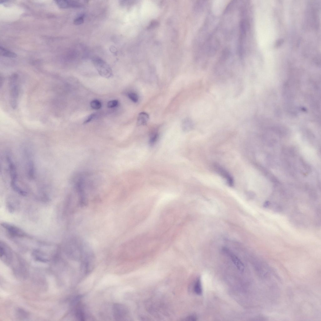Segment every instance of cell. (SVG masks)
I'll use <instances>...</instances> for the list:
<instances>
[{
	"instance_id": "1",
	"label": "cell",
	"mask_w": 321,
	"mask_h": 321,
	"mask_svg": "<svg viewBox=\"0 0 321 321\" xmlns=\"http://www.w3.org/2000/svg\"><path fill=\"white\" fill-rule=\"evenodd\" d=\"M7 159L11 179V186L13 189L19 194L25 196L26 194V191L18 184L17 174L15 165L9 156H7Z\"/></svg>"
},
{
	"instance_id": "2",
	"label": "cell",
	"mask_w": 321,
	"mask_h": 321,
	"mask_svg": "<svg viewBox=\"0 0 321 321\" xmlns=\"http://www.w3.org/2000/svg\"><path fill=\"white\" fill-rule=\"evenodd\" d=\"M18 76L16 74L12 75L10 79L11 104L12 108L15 109L17 106V100L19 95V88L17 82Z\"/></svg>"
},
{
	"instance_id": "3",
	"label": "cell",
	"mask_w": 321,
	"mask_h": 321,
	"mask_svg": "<svg viewBox=\"0 0 321 321\" xmlns=\"http://www.w3.org/2000/svg\"><path fill=\"white\" fill-rule=\"evenodd\" d=\"M94 65L99 74L102 77L109 78L113 76L112 70L109 66L104 61L98 58L93 59Z\"/></svg>"
},
{
	"instance_id": "4",
	"label": "cell",
	"mask_w": 321,
	"mask_h": 321,
	"mask_svg": "<svg viewBox=\"0 0 321 321\" xmlns=\"http://www.w3.org/2000/svg\"><path fill=\"white\" fill-rule=\"evenodd\" d=\"M1 225L12 236L21 237L26 235L24 231L15 225L6 222H2Z\"/></svg>"
},
{
	"instance_id": "5",
	"label": "cell",
	"mask_w": 321,
	"mask_h": 321,
	"mask_svg": "<svg viewBox=\"0 0 321 321\" xmlns=\"http://www.w3.org/2000/svg\"><path fill=\"white\" fill-rule=\"evenodd\" d=\"M114 316L117 320H122L128 314L126 308L123 305L116 304L114 305L113 307Z\"/></svg>"
},
{
	"instance_id": "6",
	"label": "cell",
	"mask_w": 321,
	"mask_h": 321,
	"mask_svg": "<svg viewBox=\"0 0 321 321\" xmlns=\"http://www.w3.org/2000/svg\"><path fill=\"white\" fill-rule=\"evenodd\" d=\"M224 252L230 256L234 264L240 271L243 272L244 270V266L240 259L235 255L230 252L227 249H224Z\"/></svg>"
},
{
	"instance_id": "7",
	"label": "cell",
	"mask_w": 321,
	"mask_h": 321,
	"mask_svg": "<svg viewBox=\"0 0 321 321\" xmlns=\"http://www.w3.org/2000/svg\"><path fill=\"white\" fill-rule=\"evenodd\" d=\"M78 300L76 302L75 313L77 318L80 320L84 321L86 319V313L83 305Z\"/></svg>"
},
{
	"instance_id": "8",
	"label": "cell",
	"mask_w": 321,
	"mask_h": 321,
	"mask_svg": "<svg viewBox=\"0 0 321 321\" xmlns=\"http://www.w3.org/2000/svg\"><path fill=\"white\" fill-rule=\"evenodd\" d=\"M57 4L60 8L66 9L69 8L78 7L81 4L77 2L70 1H56Z\"/></svg>"
},
{
	"instance_id": "9",
	"label": "cell",
	"mask_w": 321,
	"mask_h": 321,
	"mask_svg": "<svg viewBox=\"0 0 321 321\" xmlns=\"http://www.w3.org/2000/svg\"><path fill=\"white\" fill-rule=\"evenodd\" d=\"M215 167L217 171L226 180L230 186H233L234 184L233 179L230 174L222 167L217 165Z\"/></svg>"
},
{
	"instance_id": "10",
	"label": "cell",
	"mask_w": 321,
	"mask_h": 321,
	"mask_svg": "<svg viewBox=\"0 0 321 321\" xmlns=\"http://www.w3.org/2000/svg\"><path fill=\"white\" fill-rule=\"evenodd\" d=\"M149 119L148 114L145 112H141L139 114L137 119V123L138 125H144L146 124Z\"/></svg>"
},
{
	"instance_id": "11",
	"label": "cell",
	"mask_w": 321,
	"mask_h": 321,
	"mask_svg": "<svg viewBox=\"0 0 321 321\" xmlns=\"http://www.w3.org/2000/svg\"><path fill=\"white\" fill-rule=\"evenodd\" d=\"M195 293L198 295H202L203 293L201 279L198 277L196 280L194 287Z\"/></svg>"
},
{
	"instance_id": "12",
	"label": "cell",
	"mask_w": 321,
	"mask_h": 321,
	"mask_svg": "<svg viewBox=\"0 0 321 321\" xmlns=\"http://www.w3.org/2000/svg\"><path fill=\"white\" fill-rule=\"evenodd\" d=\"M0 50H1V55L4 57L14 58L16 57L17 56L16 54L14 53L7 49L1 46L0 48Z\"/></svg>"
},
{
	"instance_id": "13",
	"label": "cell",
	"mask_w": 321,
	"mask_h": 321,
	"mask_svg": "<svg viewBox=\"0 0 321 321\" xmlns=\"http://www.w3.org/2000/svg\"><path fill=\"white\" fill-rule=\"evenodd\" d=\"M182 125L183 130L187 131L191 128L192 123L190 120L188 119H186L184 120Z\"/></svg>"
},
{
	"instance_id": "14",
	"label": "cell",
	"mask_w": 321,
	"mask_h": 321,
	"mask_svg": "<svg viewBox=\"0 0 321 321\" xmlns=\"http://www.w3.org/2000/svg\"><path fill=\"white\" fill-rule=\"evenodd\" d=\"M91 105L92 109H98L101 107L102 104L100 101L95 100L91 102Z\"/></svg>"
},
{
	"instance_id": "15",
	"label": "cell",
	"mask_w": 321,
	"mask_h": 321,
	"mask_svg": "<svg viewBox=\"0 0 321 321\" xmlns=\"http://www.w3.org/2000/svg\"><path fill=\"white\" fill-rule=\"evenodd\" d=\"M128 96L129 98L134 103H137L138 101L139 97L135 93H130L128 94Z\"/></svg>"
},
{
	"instance_id": "16",
	"label": "cell",
	"mask_w": 321,
	"mask_h": 321,
	"mask_svg": "<svg viewBox=\"0 0 321 321\" xmlns=\"http://www.w3.org/2000/svg\"><path fill=\"white\" fill-rule=\"evenodd\" d=\"M158 135L157 133H154L151 136L150 141L149 143L151 145H153L154 144L157 140Z\"/></svg>"
},
{
	"instance_id": "17",
	"label": "cell",
	"mask_w": 321,
	"mask_h": 321,
	"mask_svg": "<svg viewBox=\"0 0 321 321\" xmlns=\"http://www.w3.org/2000/svg\"><path fill=\"white\" fill-rule=\"evenodd\" d=\"M118 101L117 100H114L109 101L107 104L108 108H110L116 107L118 105Z\"/></svg>"
},
{
	"instance_id": "18",
	"label": "cell",
	"mask_w": 321,
	"mask_h": 321,
	"mask_svg": "<svg viewBox=\"0 0 321 321\" xmlns=\"http://www.w3.org/2000/svg\"><path fill=\"white\" fill-rule=\"evenodd\" d=\"M84 21V18L82 16H80L76 18L74 22L76 25H79L82 24Z\"/></svg>"
},
{
	"instance_id": "19",
	"label": "cell",
	"mask_w": 321,
	"mask_h": 321,
	"mask_svg": "<svg viewBox=\"0 0 321 321\" xmlns=\"http://www.w3.org/2000/svg\"><path fill=\"white\" fill-rule=\"evenodd\" d=\"M95 116V114H92L89 115L85 121L84 122V124H86L88 123L91 121L92 119Z\"/></svg>"
},
{
	"instance_id": "20",
	"label": "cell",
	"mask_w": 321,
	"mask_h": 321,
	"mask_svg": "<svg viewBox=\"0 0 321 321\" xmlns=\"http://www.w3.org/2000/svg\"><path fill=\"white\" fill-rule=\"evenodd\" d=\"M187 320L196 321L197 320V318L195 315H192L187 317Z\"/></svg>"
}]
</instances>
